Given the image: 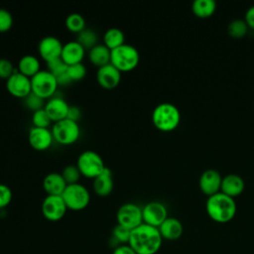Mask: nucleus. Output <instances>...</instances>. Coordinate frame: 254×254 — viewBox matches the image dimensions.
<instances>
[{
  "mask_svg": "<svg viewBox=\"0 0 254 254\" xmlns=\"http://www.w3.org/2000/svg\"><path fill=\"white\" fill-rule=\"evenodd\" d=\"M163 243L159 228L142 223L131 230L129 245L137 254H156Z\"/></svg>",
  "mask_w": 254,
  "mask_h": 254,
  "instance_id": "1",
  "label": "nucleus"
},
{
  "mask_svg": "<svg viewBox=\"0 0 254 254\" xmlns=\"http://www.w3.org/2000/svg\"><path fill=\"white\" fill-rule=\"evenodd\" d=\"M205 209L208 216L215 222L226 223L236 213V202L233 197L218 191L206 199Z\"/></svg>",
  "mask_w": 254,
  "mask_h": 254,
  "instance_id": "2",
  "label": "nucleus"
},
{
  "mask_svg": "<svg viewBox=\"0 0 254 254\" xmlns=\"http://www.w3.org/2000/svg\"><path fill=\"white\" fill-rule=\"evenodd\" d=\"M181 120V113L178 107L170 102L159 103L152 112L154 126L163 132H170L176 129Z\"/></svg>",
  "mask_w": 254,
  "mask_h": 254,
  "instance_id": "3",
  "label": "nucleus"
},
{
  "mask_svg": "<svg viewBox=\"0 0 254 254\" xmlns=\"http://www.w3.org/2000/svg\"><path fill=\"white\" fill-rule=\"evenodd\" d=\"M139 62L140 54L132 45L123 44L118 48L111 50L110 64L121 72L134 69L138 65Z\"/></svg>",
  "mask_w": 254,
  "mask_h": 254,
  "instance_id": "4",
  "label": "nucleus"
},
{
  "mask_svg": "<svg viewBox=\"0 0 254 254\" xmlns=\"http://www.w3.org/2000/svg\"><path fill=\"white\" fill-rule=\"evenodd\" d=\"M77 168L81 176L88 179H95L106 168L101 156L92 150H85L79 154L76 160Z\"/></svg>",
  "mask_w": 254,
  "mask_h": 254,
  "instance_id": "5",
  "label": "nucleus"
},
{
  "mask_svg": "<svg viewBox=\"0 0 254 254\" xmlns=\"http://www.w3.org/2000/svg\"><path fill=\"white\" fill-rule=\"evenodd\" d=\"M62 197L67 209L79 211L84 209L90 201V192L87 188L79 183L67 185L64 190Z\"/></svg>",
  "mask_w": 254,
  "mask_h": 254,
  "instance_id": "6",
  "label": "nucleus"
},
{
  "mask_svg": "<svg viewBox=\"0 0 254 254\" xmlns=\"http://www.w3.org/2000/svg\"><path fill=\"white\" fill-rule=\"evenodd\" d=\"M54 140L61 145H71L75 143L80 136V128L78 122L68 118L57 121L52 126Z\"/></svg>",
  "mask_w": 254,
  "mask_h": 254,
  "instance_id": "7",
  "label": "nucleus"
},
{
  "mask_svg": "<svg viewBox=\"0 0 254 254\" xmlns=\"http://www.w3.org/2000/svg\"><path fill=\"white\" fill-rule=\"evenodd\" d=\"M31 85L32 92L45 100L53 97L59 87L56 76L47 68L41 69L38 73L31 77Z\"/></svg>",
  "mask_w": 254,
  "mask_h": 254,
  "instance_id": "8",
  "label": "nucleus"
},
{
  "mask_svg": "<svg viewBox=\"0 0 254 254\" xmlns=\"http://www.w3.org/2000/svg\"><path fill=\"white\" fill-rule=\"evenodd\" d=\"M116 220L117 224L133 230L143 223L142 207L133 202H126L120 205L116 212Z\"/></svg>",
  "mask_w": 254,
  "mask_h": 254,
  "instance_id": "9",
  "label": "nucleus"
},
{
  "mask_svg": "<svg viewBox=\"0 0 254 254\" xmlns=\"http://www.w3.org/2000/svg\"><path fill=\"white\" fill-rule=\"evenodd\" d=\"M41 210L46 219L54 222L61 220L65 215L67 207L62 195L47 194L43 199Z\"/></svg>",
  "mask_w": 254,
  "mask_h": 254,
  "instance_id": "10",
  "label": "nucleus"
},
{
  "mask_svg": "<svg viewBox=\"0 0 254 254\" xmlns=\"http://www.w3.org/2000/svg\"><path fill=\"white\" fill-rule=\"evenodd\" d=\"M143 223L159 227L168 217V210L165 204L160 201H150L142 207Z\"/></svg>",
  "mask_w": 254,
  "mask_h": 254,
  "instance_id": "11",
  "label": "nucleus"
},
{
  "mask_svg": "<svg viewBox=\"0 0 254 254\" xmlns=\"http://www.w3.org/2000/svg\"><path fill=\"white\" fill-rule=\"evenodd\" d=\"M6 88L11 95L23 99L32 92L31 78L19 72L17 69L6 79Z\"/></svg>",
  "mask_w": 254,
  "mask_h": 254,
  "instance_id": "12",
  "label": "nucleus"
},
{
  "mask_svg": "<svg viewBox=\"0 0 254 254\" xmlns=\"http://www.w3.org/2000/svg\"><path fill=\"white\" fill-rule=\"evenodd\" d=\"M64 44L55 36H46L42 38L38 45L39 55L47 62L61 58Z\"/></svg>",
  "mask_w": 254,
  "mask_h": 254,
  "instance_id": "13",
  "label": "nucleus"
},
{
  "mask_svg": "<svg viewBox=\"0 0 254 254\" xmlns=\"http://www.w3.org/2000/svg\"><path fill=\"white\" fill-rule=\"evenodd\" d=\"M28 141L33 149L37 151H45L49 149L54 142L52 130L50 128L33 126L29 130Z\"/></svg>",
  "mask_w": 254,
  "mask_h": 254,
  "instance_id": "14",
  "label": "nucleus"
},
{
  "mask_svg": "<svg viewBox=\"0 0 254 254\" xmlns=\"http://www.w3.org/2000/svg\"><path fill=\"white\" fill-rule=\"evenodd\" d=\"M96 80L101 87L105 89H113L120 83L121 71L113 64H107L97 68Z\"/></svg>",
  "mask_w": 254,
  "mask_h": 254,
  "instance_id": "15",
  "label": "nucleus"
},
{
  "mask_svg": "<svg viewBox=\"0 0 254 254\" xmlns=\"http://www.w3.org/2000/svg\"><path fill=\"white\" fill-rule=\"evenodd\" d=\"M222 177L218 171L214 169H207L202 172L199 177L198 186L200 190L210 196L218 191H220Z\"/></svg>",
  "mask_w": 254,
  "mask_h": 254,
  "instance_id": "16",
  "label": "nucleus"
},
{
  "mask_svg": "<svg viewBox=\"0 0 254 254\" xmlns=\"http://www.w3.org/2000/svg\"><path fill=\"white\" fill-rule=\"evenodd\" d=\"M44 109L50 116L52 122H57L66 118L69 104L60 96H53L46 101Z\"/></svg>",
  "mask_w": 254,
  "mask_h": 254,
  "instance_id": "17",
  "label": "nucleus"
},
{
  "mask_svg": "<svg viewBox=\"0 0 254 254\" xmlns=\"http://www.w3.org/2000/svg\"><path fill=\"white\" fill-rule=\"evenodd\" d=\"M84 56L85 50L76 40L64 44L61 58L67 65L82 63Z\"/></svg>",
  "mask_w": 254,
  "mask_h": 254,
  "instance_id": "18",
  "label": "nucleus"
},
{
  "mask_svg": "<svg viewBox=\"0 0 254 254\" xmlns=\"http://www.w3.org/2000/svg\"><path fill=\"white\" fill-rule=\"evenodd\" d=\"M113 188H114L113 175L111 170L108 167H106L100 175H98L95 179H93L92 189L97 195L106 196L112 192Z\"/></svg>",
  "mask_w": 254,
  "mask_h": 254,
  "instance_id": "19",
  "label": "nucleus"
},
{
  "mask_svg": "<svg viewBox=\"0 0 254 254\" xmlns=\"http://www.w3.org/2000/svg\"><path fill=\"white\" fill-rule=\"evenodd\" d=\"M245 188V183L243 179L236 174H228L222 178L220 191L231 196L239 195Z\"/></svg>",
  "mask_w": 254,
  "mask_h": 254,
  "instance_id": "20",
  "label": "nucleus"
},
{
  "mask_svg": "<svg viewBox=\"0 0 254 254\" xmlns=\"http://www.w3.org/2000/svg\"><path fill=\"white\" fill-rule=\"evenodd\" d=\"M66 186L67 185L61 173H49L43 180V188L46 192L51 195H62Z\"/></svg>",
  "mask_w": 254,
  "mask_h": 254,
  "instance_id": "21",
  "label": "nucleus"
},
{
  "mask_svg": "<svg viewBox=\"0 0 254 254\" xmlns=\"http://www.w3.org/2000/svg\"><path fill=\"white\" fill-rule=\"evenodd\" d=\"M163 239L177 240L179 239L184 231L182 222L175 217H167L166 220L158 227Z\"/></svg>",
  "mask_w": 254,
  "mask_h": 254,
  "instance_id": "22",
  "label": "nucleus"
},
{
  "mask_svg": "<svg viewBox=\"0 0 254 254\" xmlns=\"http://www.w3.org/2000/svg\"><path fill=\"white\" fill-rule=\"evenodd\" d=\"M87 56L89 62L93 65L100 67L107 64H110L111 50L108 49L104 44H97L88 51Z\"/></svg>",
  "mask_w": 254,
  "mask_h": 254,
  "instance_id": "23",
  "label": "nucleus"
},
{
  "mask_svg": "<svg viewBox=\"0 0 254 254\" xmlns=\"http://www.w3.org/2000/svg\"><path fill=\"white\" fill-rule=\"evenodd\" d=\"M17 69L19 72L31 78L41 70V64L36 56L28 54L19 60Z\"/></svg>",
  "mask_w": 254,
  "mask_h": 254,
  "instance_id": "24",
  "label": "nucleus"
},
{
  "mask_svg": "<svg viewBox=\"0 0 254 254\" xmlns=\"http://www.w3.org/2000/svg\"><path fill=\"white\" fill-rule=\"evenodd\" d=\"M103 44L110 50L125 44V35L123 31L115 27L107 29L103 34Z\"/></svg>",
  "mask_w": 254,
  "mask_h": 254,
  "instance_id": "25",
  "label": "nucleus"
},
{
  "mask_svg": "<svg viewBox=\"0 0 254 254\" xmlns=\"http://www.w3.org/2000/svg\"><path fill=\"white\" fill-rule=\"evenodd\" d=\"M216 9V2L214 0H194L191 4L193 14L199 18L210 17Z\"/></svg>",
  "mask_w": 254,
  "mask_h": 254,
  "instance_id": "26",
  "label": "nucleus"
},
{
  "mask_svg": "<svg viewBox=\"0 0 254 254\" xmlns=\"http://www.w3.org/2000/svg\"><path fill=\"white\" fill-rule=\"evenodd\" d=\"M76 41L84 48V50L89 51L98 43V36L96 32L90 28H85L79 32L76 36Z\"/></svg>",
  "mask_w": 254,
  "mask_h": 254,
  "instance_id": "27",
  "label": "nucleus"
},
{
  "mask_svg": "<svg viewBox=\"0 0 254 254\" xmlns=\"http://www.w3.org/2000/svg\"><path fill=\"white\" fill-rule=\"evenodd\" d=\"M65 27L67 30H69L72 33L78 34L82 30H84L85 27V19L84 17L79 13H70L66 16L64 21Z\"/></svg>",
  "mask_w": 254,
  "mask_h": 254,
  "instance_id": "28",
  "label": "nucleus"
},
{
  "mask_svg": "<svg viewBox=\"0 0 254 254\" xmlns=\"http://www.w3.org/2000/svg\"><path fill=\"white\" fill-rule=\"evenodd\" d=\"M248 25L245 20L234 19L227 26L228 34L233 38H242L247 34Z\"/></svg>",
  "mask_w": 254,
  "mask_h": 254,
  "instance_id": "29",
  "label": "nucleus"
},
{
  "mask_svg": "<svg viewBox=\"0 0 254 254\" xmlns=\"http://www.w3.org/2000/svg\"><path fill=\"white\" fill-rule=\"evenodd\" d=\"M131 230L121 226L119 224H116L111 232V239L112 241L116 242V246L122 245V244H128L130 239Z\"/></svg>",
  "mask_w": 254,
  "mask_h": 254,
  "instance_id": "30",
  "label": "nucleus"
},
{
  "mask_svg": "<svg viewBox=\"0 0 254 254\" xmlns=\"http://www.w3.org/2000/svg\"><path fill=\"white\" fill-rule=\"evenodd\" d=\"M61 174H62L64 180L65 181L66 185H72V184L78 183L80 176H81L79 169L77 168L76 165H73V164L66 165L63 169Z\"/></svg>",
  "mask_w": 254,
  "mask_h": 254,
  "instance_id": "31",
  "label": "nucleus"
},
{
  "mask_svg": "<svg viewBox=\"0 0 254 254\" xmlns=\"http://www.w3.org/2000/svg\"><path fill=\"white\" fill-rule=\"evenodd\" d=\"M23 102H24V105L28 109L32 110L33 112H35L37 110H40V109H43L45 107V104H46L45 99L40 97L39 95L35 94L34 92H31L25 98H23Z\"/></svg>",
  "mask_w": 254,
  "mask_h": 254,
  "instance_id": "32",
  "label": "nucleus"
},
{
  "mask_svg": "<svg viewBox=\"0 0 254 254\" xmlns=\"http://www.w3.org/2000/svg\"><path fill=\"white\" fill-rule=\"evenodd\" d=\"M32 123L34 127H41V128H49L52 124V120L46 110L40 109L32 114Z\"/></svg>",
  "mask_w": 254,
  "mask_h": 254,
  "instance_id": "33",
  "label": "nucleus"
},
{
  "mask_svg": "<svg viewBox=\"0 0 254 254\" xmlns=\"http://www.w3.org/2000/svg\"><path fill=\"white\" fill-rule=\"evenodd\" d=\"M67 74L71 81H78L86 75V66L82 63L67 65Z\"/></svg>",
  "mask_w": 254,
  "mask_h": 254,
  "instance_id": "34",
  "label": "nucleus"
},
{
  "mask_svg": "<svg viewBox=\"0 0 254 254\" xmlns=\"http://www.w3.org/2000/svg\"><path fill=\"white\" fill-rule=\"evenodd\" d=\"M13 26V16L5 8H0V33L9 31Z\"/></svg>",
  "mask_w": 254,
  "mask_h": 254,
  "instance_id": "35",
  "label": "nucleus"
},
{
  "mask_svg": "<svg viewBox=\"0 0 254 254\" xmlns=\"http://www.w3.org/2000/svg\"><path fill=\"white\" fill-rule=\"evenodd\" d=\"M17 69L14 67L13 63L6 59V58H0V78L2 79H8Z\"/></svg>",
  "mask_w": 254,
  "mask_h": 254,
  "instance_id": "36",
  "label": "nucleus"
},
{
  "mask_svg": "<svg viewBox=\"0 0 254 254\" xmlns=\"http://www.w3.org/2000/svg\"><path fill=\"white\" fill-rule=\"evenodd\" d=\"M47 69L51 71L54 75L64 72L67 69V64L63 61L62 58H57L52 61L47 62Z\"/></svg>",
  "mask_w": 254,
  "mask_h": 254,
  "instance_id": "37",
  "label": "nucleus"
},
{
  "mask_svg": "<svg viewBox=\"0 0 254 254\" xmlns=\"http://www.w3.org/2000/svg\"><path fill=\"white\" fill-rule=\"evenodd\" d=\"M13 193L11 189L5 185L0 183V209L6 207L12 200Z\"/></svg>",
  "mask_w": 254,
  "mask_h": 254,
  "instance_id": "38",
  "label": "nucleus"
},
{
  "mask_svg": "<svg viewBox=\"0 0 254 254\" xmlns=\"http://www.w3.org/2000/svg\"><path fill=\"white\" fill-rule=\"evenodd\" d=\"M80 117H81V110H80V108L78 106L69 105V109H68L66 118H68V119H70L72 121L78 122Z\"/></svg>",
  "mask_w": 254,
  "mask_h": 254,
  "instance_id": "39",
  "label": "nucleus"
},
{
  "mask_svg": "<svg viewBox=\"0 0 254 254\" xmlns=\"http://www.w3.org/2000/svg\"><path fill=\"white\" fill-rule=\"evenodd\" d=\"M112 254H137L129 244H122L114 247Z\"/></svg>",
  "mask_w": 254,
  "mask_h": 254,
  "instance_id": "40",
  "label": "nucleus"
},
{
  "mask_svg": "<svg viewBox=\"0 0 254 254\" xmlns=\"http://www.w3.org/2000/svg\"><path fill=\"white\" fill-rule=\"evenodd\" d=\"M55 76L57 78V81H58L59 85H67L70 82H72L70 77L67 74V69L65 71H64V72H61V73L55 75Z\"/></svg>",
  "mask_w": 254,
  "mask_h": 254,
  "instance_id": "41",
  "label": "nucleus"
},
{
  "mask_svg": "<svg viewBox=\"0 0 254 254\" xmlns=\"http://www.w3.org/2000/svg\"><path fill=\"white\" fill-rule=\"evenodd\" d=\"M245 22L248 27L254 29V5L250 6L245 12Z\"/></svg>",
  "mask_w": 254,
  "mask_h": 254,
  "instance_id": "42",
  "label": "nucleus"
}]
</instances>
